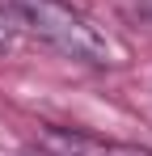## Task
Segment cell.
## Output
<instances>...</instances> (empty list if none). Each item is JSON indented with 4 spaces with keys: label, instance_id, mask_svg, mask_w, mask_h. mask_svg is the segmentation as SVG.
<instances>
[{
    "label": "cell",
    "instance_id": "1",
    "mask_svg": "<svg viewBox=\"0 0 152 156\" xmlns=\"http://www.w3.org/2000/svg\"><path fill=\"white\" fill-rule=\"evenodd\" d=\"M9 9H13L42 42H51L55 51H63L68 59L93 63V68L114 63L110 38H106L85 13H76L72 4H63V0H9Z\"/></svg>",
    "mask_w": 152,
    "mask_h": 156
},
{
    "label": "cell",
    "instance_id": "2",
    "mask_svg": "<svg viewBox=\"0 0 152 156\" xmlns=\"http://www.w3.org/2000/svg\"><path fill=\"white\" fill-rule=\"evenodd\" d=\"M38 148L47 156H139L123 148V144H110L97 135H80V131H63V127H47L38 135Z\"/></svg>",
    "mask_w": 152,
    "mask_h": 156
},
{
    "label": "cell",
    "instance_id": "3",
    "mask_svg": "<svg viewBox=\"0 0 152 156\" xmlns=\"http://www.w3.org/2000/svg\"><path fill=\"white\" fill-rule=\"evenodd\" d=\"M17 47V34H13V26H9V17L0 13V55H9Z\"/></svg>",
    "mask_w": 152,
    "mask_h": 156
}]
</instances>
